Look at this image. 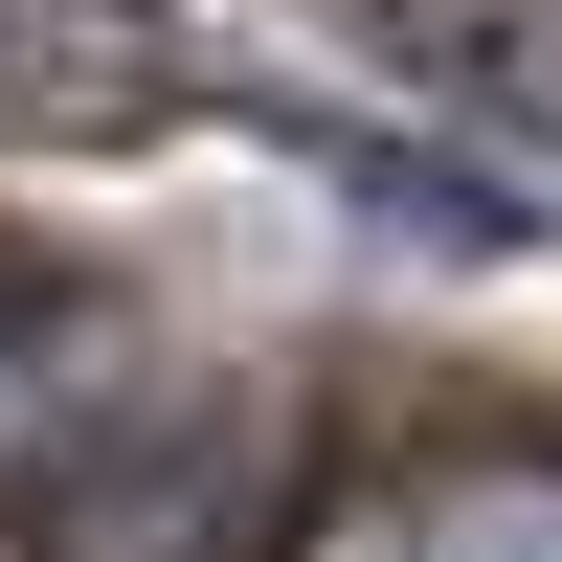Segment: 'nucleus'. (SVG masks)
Segmentation results:
<instances>
[{"label": "nucleus", "mask_w": 562, "mask_h": 562, "mask_svg": "<svg viewBox=\"0 0 562 562\" xmlns=\"http://www.w3.org/2000/svg\"><path fill=\"white\" fill-rule=\"evenodd\" d=\"M338 562H562V473H405L338 518Z\"/></svg>", "instance_id": "nucleus-1"}]
</instances>
